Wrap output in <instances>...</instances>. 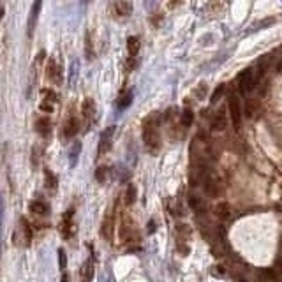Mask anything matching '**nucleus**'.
<instances>
[{"instance_id":"obj_2","label":"nucleus","mask_w":282,"mask_h":282,"mask_svg":"<svg viewBox=\"0 0 282 282\" xmlns=\"http://www.w3.org/2000/svg\"><path fill=\"white\" fill-rule=\"evenodd\" d=\"M81 120H83V129L90 131L97 120V110H95V102L92 97H87L81 104Z\"/></svg>"},{"instance_id":"obj_25","label":"nucleus","mask_w":282,"mask_h":282,"mask_svg":"<svg viewBox=\"0 0 282 282\" xmlns=\"http://www.w3.org/2000/svg\"><path fill=\"white\" fill-rule=\"evenodd\" d=\"M92 261H87V263L83 264V272H81V277L83 279H92Z\"/></svg>"},{"instance_id":"obj_21","label":"nucleus","mask_w":282,"mask_h":282,"mask_svg":"<svg viewBox=\"0 0 282 282\" xmlns=\"http://www.w3.org/2000/svg\"><path fill=\"white\" fill-rule=\"evenodd\" d=\"M215 213H217L219 219H229L231 217V207L227 203H221V205H217Z\"/></svg>"},{"instance_id":"obj_29","label":"nucleus","mask_w":282,"mask_h":282,"mask_svg":"<svg viewBox=\"0 0 282 282\" xmlns=\"http://www.w3.org/2000/svg\"><path fill=\"white\" fill-rule=\"evenodd\" d=\"M222 92H224V85H221V87H219L217 90L213 92V95H212V99H210V101H212V102H215L219 97H221V94H222Z\"/></svg>"},{"instance_id":"obj_13","label":"nucleus","mask_w":282,"mask_h":282,"mask_svg":"<svg viewBox=\"0 0 282 282\" xmlns=\"http://www.w3.org/2000/svg\"><path fill=\"white\" fill-rule=\"evenodd\" d=\"M41 5L42 0H34L32 9H30V16H28V25H27V34L32 37L34 30H36L37 19H39V13H41Z\"/></svg>"},{"instance_id":"obj_7","label":"nucleus","mask_w":282,"mask_h":282,"mask_svg":"<svg viewBox=\"0 0 282 282\" xmlns=\"http://www.w3.org/2000/svg\"><path fill=\"white\" fill-rule=\"evenodd\" d=\"M236 83H238V88H240L242 94H249L250 90L256 87V78L252 69L242 71V73L236 76Z\"/></svg>"},{"instance_id":"obj_26","label":"nucleus","mask_w":282,"mask_h":282,"mask_svg":"<svg viewBox=\"0 0 282 282\" xmlns=\"http://www.w3.org/2000/svg\"><path fill=\"white\" fill-rule=\"evenodd\" d=\"M95 178H97V180L101 182V184H102L104 180H106V168H99L97 173H95Z\"/></svg>"},{"instance_id":"obj_19","label":"nucleus","mask_w":282,"mask_h":282,"mask_svg":"<svg viewBox=\"0 0 282 282\" xmlns=\"http://www.w3.org/2000/svg\"><path fill=\"white\" fill-rule=\"evenodd\" d=\"M111 213L113 212H110L106 215V219H104V224H102V235H104V238L106 240H111V236H113V217H111Z\"/></svg>"},{"instance_id":"obj_28","label":"nucleus","mask_w":282,"mask_h":282,"mask_svg":"<svg viewBox=\"0 0 282 282\" xmlns=\"http://www.w3.org/2000/svg\"><path fill=\"white\" fill-rule=\"evenodd\" d=\"M205 94H207V85L201 83L199 85V90H196V95H198V101L199 99H203L205 97Z\"/></svg>"},{"instance_id":"obj_23","label":"nucleus","mask_w":282,"mask_h":282,"mask_svg":"<svg viewBox=\"0 0 282 282\" xmlns=\"http://www.w3.org/2000/svg\"><path fill=\"white\" fill-rule=\"evenodd\" d=\"M44 175H46V187H48V189H51V190L56 189V184H58L56 176L53 175L50 169H44Z\"/></svg>"},{"instance_id":"obj_12","label":"nucleus","mask_w":282,"mask_h":282,"mask_svg":"<svg viewBox=\"0 0 282 282\" xmlns=\"http://www.w3.org/2000/svg\"><path fill=\"white\" fill-rule=\"evenodd\" d=\"M203 187H205V192H207V194L215 198V196L219 194V190H221V182H219L212 173H207L203 178Z\"/></svg>"},{"instance_id":"obj_4","label":"nucleus","mask_w":282,"mask_h":282,"mask_svg":"<svg viewBox=\"0 0 282 282\" xmlns=\"http://www.w3.org/2000/svg\"><path fill=\"white\" fill-rule=\"evenodd\" d=\"M30 238H32V231H30V224L27 222V219H19L18 231L13 235V242L18 245H30Z\"/></svg>"},{"instance_id":"obj_27","label":"nucleus","mask_w":282,"mask_h":282,"mask_svg":"<svg viewBox=\"0 0 282 282\" xmlns=\"http://www.w3.org/2000/svg\"><path fill=\"white\" fill-rule=\"evenodd\" d=\"M58 258H60V270H65V266H67V259H65V250L64 249L58 250Z\"/></svg>"},{"instance_id":"obj_20","label":"nucleus","mask_w":282,"mask_h":282,"mask_svg":"<svg viewBox=\"0 0 282 282\" xmlns=\"http://www.w3.org/2000/svg\"><path fill=\"white\" fill-rule=\"evenodd\" d=\"M192 120H194V113H192L190 110H184L180 113V127L187 129V127L192 125Z\"/></svg>"},{"instance_id":"obj_32","label":"nucleus","mask_w":282,"mask_h":282,"mask_svg":"<svg viewBox=\"0 0 282 282\" xmlns=\"http://www.w3.org/2000/svg\"><path fill=\"white\" fill-rule=\"evenodd\" d=\"M279 67H281V71H282V60H281V65H279Z\"/></svg>"},{"instance_id":"obj_17","label":"nucleus","mask_w":282,"mask_h":282,"mask_svg":"<svg viewBox=\"0 0 282 282\" xmlns=\"http://www.w3.org/2000/svg\"><path fill=\"white\" fill-rule=\"evenodd\" d=\"M138 51H139V39L136 36H131L127 39V55L138 56Z\"/></svg>"},{"instance_id":"obj_16","label":"nucleus","mask_w":282,"mask_h":282,"mask_svg":"<svg viewBox=\"0 0 282 282\" xmlns=\"http://www.w3.org/2000/svg\"><path fill=\"white\" fill-rule=\"evenodd\" d=\"M30 210H32L36 215H48V213H50V207H48V203H44L42 199H36V201H32Z\"/></svg>"},{"instance_id":"obj_15","label":"nucleus","mask_w":282,"mask_h":282,"mask_svg":"<svg viewBox=\"0 0 282 282\" xmlns=\"http://www.w3.org/2000/svg\"><path fill=\"white\" fill-rule=\"evenodd\" d=\"M189 205L190 208H192V212L199 213V215H203V213L207 212V205H205L203 199L198 198V196H189Z\"/></svg>"},{"instance_id":"obj_14","label":"nucleus","mask_w":282,"mask_h":282,"mask_svg":"<svg viewBox=\"0 0 282 282\" xmlns=\"http://www.w3.org/2000/svg\"><path fill=\"white\" fill-rule=\"evenodd\" d=\"M36 131L39 132V134L42 136V138H48V136L51 134V122L48 116H41V118H37L36 120Z\"/></svg>"},{"instance_id":"obj_18","label":"nucleus","mask_w":282,"mask_h":282,"mask_svg":"<svg viewBox=\"0 0 282 282\" xmlns=\"http://www.w3.org/2000/svg\"><path fill=\"white\" fill-rule=\"evenodd\" d=\"M212 131H222L226 127V116H224V111H219L217 115L212 118Z\"/></svg>"},{"instance_id":"obj_1","label":"nucleus","mask_w":282,"mask_h":282,"mask_svg":"<svg viewBox=\"0 0 282 282\" xmlns=\"http://www.w3.org/2000/svg\"><path fill=\"white\" fill-rule=\"evenodd\" d=\"M143 143L150 153H157L161 148V132L159 120L155 115H150L143 124Z\"/></svg>"},{"instance_id":"obj_30","label":"nucleus","mask_w":282,"mask_h":282,"mask_svg":"<svg viewBox=\"0 0 282 282\" xmlns=\"http://www.w3.org/2000/svg\"><path fill=\"white\" fill-rule=\"evenodd\" d=\"M78 153H79V143L74 145V150H73V161H71V164H76V159H78Z\"/></svg>"},{"instance_id":"obj_24","label":"nucleus","mask_w":282,"mask_h":282,"mask_svg":"<svg viewBox=\"0 0 282 282\" xmlns=\"http://www.w3.org/2000/svg\"><path fill=\"white\" fill-rule=\"evenodd\" d=\"M134 201H136V189L134 185H129L127 192H125V205H132Z\"/></svg>"},{"instance_id":"obj_8","label":"nucleus","mask_w":282,"mask_h":282,"mask_svg":"<svg viewBox=\"0 0 282 282\" xmlns=\"http://www.w3.org/2000/svg\"><path fill=\"white\" fill-rule=\"evenodd\" d=\"M242 104H240V99L236 94H231L229 95V115H231V122H233V127L235 129H240L242 125Z\"/></svg>"},{"instance_id":"obj_5","label":"nucleus","mask_w":282,"mask_h":282,"mask_svg":"<svg viewBox=\"0 0 282 282\" xmlns=\"http://www.w3.org/2000/svg\"><path fill=\"white\" fill-rule=\"evenodd\" d=\"M115 125H110L106 129L102 131L101 139H99V147H97V155L99 157H104L108 152H110L111 145H113V136H115Z\"/></svg>"},{"instance_id":"obj_10","label":"nucleus","mask_w":282,"mask_h":282,"mask_svg":"<svg viewBox=\"0 0 282 282\" xmlns=\"http://www.w3.org/2000/svg\"><path fill=\"white\" fill-rule=\"evenodd\" d=\"M41 104H39V110L44 111V113H51L55 104L58 102V97H56V94L51 90V88H42L41 90Z\"/></svg>"},{"instance_id":"obj_22","label":"nucleus","mask_w":282,"mask_h":282,"mask_svg":"<svg viewBox=\"0 0 282 282\" xmlns=\"http://www.w3.org/2000/svg\"><path fill=\"white\" fill-rule=\"evenodd\" d=\"M131 101H132V92H131V90H124V92L120 94V97H118V108L125 110V108L131 104Z\"/></svg>"},{"instance_id":"obj_6","label":"nucleus","mask_w":282,"mask_h":282,"mask_svg":"<svg viewBox=\"0 0 282 282\" xmlns=\"http://www.w3.org/2000/svg\"><path fill=\"white\" fill-rule=\"evenodd\" d=\"M79 127H81V124H79L78 115H76L74 111H69V115L65 116L64 129H62V132H64V138H65V139L74 138V136H76V134L79 132Z\"/></svg>"},{"instance_id":"obj_31","label":"nucleus","mask_w":282,"mask_h":282,"mask_svg":"<svg viewBox=\"0 0 282 282\" xmlns=\"http://www.w3.org/2000/svg\"><path fill=\"white\" fill-rule=\"evenodd\" d=\"M263 277L264 279H275V275H273L272 272H263Z\"/></svg>"},{"instance_id":"obj_9","label":"nucleus","mask_w":282,"mask_h":282,"mask_svg":"<svg viewBox=\"0 0 282 282\" xmlns=\"http://www.w3.org/2000/svg\"><path fill=\"white\" fill-rule=\"evenodd\" d=\"M74 208H69L65 210L64 217H62V222H60V233L64 236L65 240H69L71 236H74Z\"/></svg>"},{"instance_id":"obj_3","label":"nucleus","mask_w":282,"mask_h":282,"mask_svg":"<svg viewBox=\"0 0 282 282\" xmlns=\"http://www.w3.org/2000/svg\"><path fill=\"white\" fill-rule=\"evenodd\" d=\"M46 78L50 83L56 85V87H60L64 83V71H62L60 62L56 60L55 56H51L46 65Z\"/></svg>"},{"instance_id":"obj_11","label":"nucleus","mask_w":282,"mask_h":282,"mask_svg":"<svg viewBox=\"0 0 282 282\" xmlns=\"http://www.w3.org/2000/svg\"><path fill=\"white\" fill-rule=\"evenodd\" d=\"M132 13V4L129 0H113L111 4V16L115 18H127Z\"/></svg>"}]
</instances>
